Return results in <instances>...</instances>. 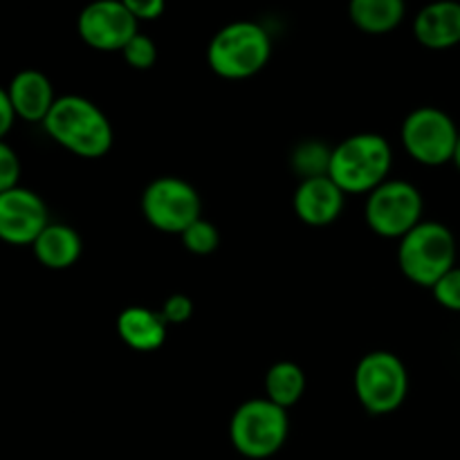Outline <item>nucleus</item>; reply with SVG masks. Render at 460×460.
Segmentation results:
<instances>
[{
	"label": "nucleus",
	"mask_w": 460,
	"mask_h": 460,
	"mask_svg": "<svg viewBox=\"0 0 460 460\" xmlns=\"http://www.w3.org/2000/svg\"><path fill=\"white\" fill-rule=\"evenodd\" d=\"M43 128L58 146L79 157H102L112 146V126L106 112L79 94L57 97Z\"/></svg>",
	"instance_id": "obj_1"
},
{
	"label": "nucleus",
	"mask_w": 460,
	"mask_h": 460,
	"mask_svg": "<svg viewBox=\"0 0 460 460\" xmlns=\"http://www.w3.org/2000/svg\"><path fill=\"white\" fill-rule=\"evenodd\" d=\"M394 151L377 133H358L332 148L328 178L344 193H371L389 180Z\"/></svg>",
	"instance_id": "obj_2"
},
{
	"label": "nucleus",
	"mask_w": 460,
	"mask_h": 460,
	"mask_svg": "<svg viewBox=\"0 0 460 460\" xmlns=\"http://www.w3.org/2000/svg\"><path fill=\"white\" fill-rule=\"evenodd\" d=\"M270 34L252 21H236L218 30L207 48L209 67L223 79L241 81L259 75L270 61Z\"/></svg>",
	"instance_id": "obj_3"
},
{
	"label": "nucleus",
	"mask_w": 460,
	"mask_h": 460,
	"mask_svg": "<svg viewBox=\"0 0 460 460\" xmlns=\"http://www.w3.org/2000/svg\"><path fill=\"white\" fill-rule=\"evenodd\" d=\"M398 263L404 277L416 286L434 288L445 274L456 268V238L443 223H418L400 238Z\"/></svg>",
	"instance_id": "obj_4"
},
{
	"label": "nucleus",
	"mask_w": 460,
	"mask_h": 460,
	"mask_svg": "<svg viewBox=\"0 0 460 460\" xmlns=\"http://www.w3.org/2000/svg\"><path fill=\"white\" fill-rule=\"evenodd\" d=\"M288 431H290L288 409L279 407L268 398L243 402L229 422L234 447L247 460L274 456L286 445Z\"/></svg>",
	"instance_id": "obj_5"
},
{
	"label": "nucleus",
	"mask_w": 460,
	"mask_h": 460,
	"mask_svg": "<svg viewBox=\"0 0 460 460\" xmlns=\"http://www.w3.org/2000/svg\"><path fill=\"white\" fill-rule=\"evenodd\" d=\"M355 394L373 416L398 411L409 394V376L402 359L389 350L364 355L355 368Z\"/></svg>",
	"instance_id": "obj_6"
},
{
	"label": "nucleus",
	"mask_w": 460,
	"mask_h": 460,
	"mask_svg": "<svg viewBox=\"0 0 460 460\" xmlns=\"http://www.w3.org/2000/svg\"><path fill=\"white\" fill-rule=\"evenodd\" d=\"M402 146L418 164L443 166L454 162L460 130L452 117L436 106H420L404 119Z\"/></svg>",
	"instance_id": "obj_7"
},
{
	"label": "nucleus",
	"mask_w": 460,
	"mask_h": 460,
	"mask_svg": "<svg viewBox=\"0 0 460 460\" xmlns=\"http://www.w3.org/2000/svg\"><path fill=\"white\" fill-rule=\"evenodd\" d=\"M364 216L377 236L402 238L422 223V196L407 180H386L368 193Z\"/></svg>",
	"instance_id": "obj_8"
},
{
	"label": "nucleus",
	"mask_w": 460,
	"mask_h": 460,
	"mask_svg": "<svg viewBox=\"0 0 460 460\" xmlns=\"http://www.w3.org/2000/svg\"><path fill=\"white\" fill-rule=\"evenodd\" d=\"M202 202L196 187L187 180L164 175L144 189L142 214L148 223L164 234H182L200 218Z\"/></svg>",
	"instance_id": "obj_9"
},
{
	"label": "nucleus",
	"mask_w": 460,
	"mask_h": 460,
	"mask_svg": "<svg viewBox=\"0 0 460 460\" xmlns=\"http://www.w3.org/2000/svg\"><path fill=\"white\" fill-rule=\"evenodd\" d=\"M76 31L88 48L102 52H121L137 34V18L121 0H93L81 9Z\"/></svg>",
	"instance_id": "obj_10"
},
{
	"label": "nucleus",
	"mask_w": 460,
	"mask_h": 460,
	"mask_svg": "<svg viewBox=\"0 0 460 460\" xmlns=\"http://www.w3.org/2000/svg\"><path fill=\"white\" fill-rule=\"evenodd\" d=\"M49 225L48 205L39 193L13 187L0 193V241L7 245H34Z\"/></svg>",
	"instance_id": "obj_11"
},
{
	"label": "nucleus",
	"mask_w": 460,
	"mask_h": 460,
	"mask_svg": "<svg viewBox=\"0 0 460 460\" xmlns=\"http://www.w3.org/2000/svg\"><path fill=\"white\" fill-rule=\"evenodd\" d=\"M346 193L328 175L305 178L295 191V214L313 227H323L340 218Z\"/></svg>",
	"instance_id": "obj_12"
},
{
	"label": "nucleus",
	"mask_w": 460,
	"mask_h": 460,
	"mask_svg": "<svg viewBox=\"0 0 460 460\" xmlns=\"http://www.w3.org/2000/svg\"><path fill=\"white\" fill-rule=\"evenodd\" d=\"M418 43L429 49H449L460 43V3L436 0L425 4L413 21Z\"/></svg>",
	"instance_id": "obj_13"
},
{
	"label": "nucleus",
	"mask_w": 460,
	"mask_h": 460,
	"mask_svg": "<svg viewBox=\"0 0 460 460\" xmlns=\"http://www.w3.org/2000/svg\"><path fill=\"white\" fill-rule=\"evenodd\" d=\"M7 94L16 117L25 121H40L43 124L48 112L52 111L54 85L40 70H21L12 76L7 85Z\"/></svg>",
	"instance_id": "obj_14"
},
{
	"label": "nucleus",
	"mask_w": 460,
	"mask_h": 460,
	"mask_svg": "<svg viewBox=\"0 0 460 460\" xmlns=\"http://www.w3.org/2000/svg\"><path fill=\"white\" fill-rule=\"evenodd\" d=\"M166 326L160 313L142 308V305H130L117 317V332L121 341L139 353H151L157 350L166 340Z\"/></svg>",
	"instance_id": "obj_15"
},
{
	"label": "nucleus",
	"mask_w": 460,
	"mask_h": 460,
	"mask_svg": "<svg viewBox=\"0 0 460 460\" xmlns=\"http://www.w3.org/2000/svg\"><path fill=\"white\" fill-rule=\"evenodd\" d=\"M81 236L70 225L49 223L36 238L31 250L36 261L48 270H67L79 261L81 256Z\"/></svg>",
	"instance_id": "obj_16"
},
{
	"label": "nucleus",
	"mask_w": 460,
	"mask_h": 460,
	"mask_svg": "<svg viewBox=\"0 0 460 460\" xmlns=\"http://www.w3.org/2000/svg\"><path fill=\"white\" fill-rule=\"evenodd\" d=\"M404 0H350L349 16L367 34H386L402 22Z\"/></svg>",
	"instance_id": "obj_17"
},
{
	"label": "nucleus",
	"mask_w": 460,
	"mask_h": 460,
	"mask_svg": "<svg viewBox=\"0 0 460 460\" xmlns=\"http://www.w3.org/2000/svg\"><path fill=\"white\" fill-rule=\"evenodd\" d=\"M305 376L304 368L295 362H277L270 367L265 376V398L272 400L274 404L283 409H290L292 404L304 398Z\"/></svg>",
	"instance_id": "obj_18"
},
{
	"label": "nucleus",
	"mask_w": 460,
	"mask_h": 460,
	"mask_svg": "<svg viewBox=\"0 0 460 460\" xmlns=\"http://www.w3.org/2000/svg\"><path fill=\"white\" fill-rule=\"evenodd\" d=\"M331 153L323 144L319 142H304L295 151L292 164L296 173L305 178H317V175H328V164H331Z\"/></svg>",
	"instance_id": "obj_19"
},
{
	"label": "nucleus",
	"mask_w": 460,
	"mask_h": 460,
	"mask_svg": "<svg viewBox=\"0 0 460 460\" xmlns=\"http://www.w3.org/2000/svg\"><path fill=\"white\" fill-rule=\"evenodd\" d=\"M180 236H182L184 247H187V250L196 256L211 254V252H214L220 243L216 225H211L209 220H205V218H198L196 223L189 225V227L184 229Z\"/></svg>",
	"instance_id": "obj_20"
},
{
	"label": "nucleus",
	"mask_w": 460,
	"mask_h": 460,
	"mask_svg": "<svg viewBox=\"0 0 460 460\" xmlns=\"http://www.w3.org/2000/svg\"><path fill=\"white\" fill-rule=\"evenodd\" d=\"M121 54H124L126 63H128L130 67H135V70H148V67L155 66L157 61V48L155 43H153V39L146 34H139V31L126 43Z\"/></svg>",
	"instance_id": "obj_21"
},
{
	"label": "nucleus",
	"mask_w": 460,
	"mask_h": 460,
	"mask_svg": "<svg viewBox=\"0 0 460 460\" xmlns=\"http://www.w3.org/2000/svg\"><path fill=\"white\" fill-rule=\"evenodd\" d=\"M431 292H434V299L438 301L443 308L452 310V313H460V268L458 265L449 270V272L445 274L434 288H431Z\"/></svg>",
	"instance_id": "obj_22"
},
{
	"label": "nucleus",
	"mask_w": 460,
	"mask_h": 460,
	"mask_svg": "<svg viewBox=\"0 0 460 460\" xmlns=\"http://www.w3.org/2000/svg\"><path fill=\"white\" fill-rule=\"evenodd\" d=\"M18 180H21V160L16 151L3 139L0 142V193L18 187Z\"/></svg>",
	"instance_id": "obj_23"
},
{
	"label": "nucleus",
	"mask_w": 460,
	"mask_h": 460,
	"mask_svg": "<svg viewBox=\"0 0 460 460\" xmlns=\"http://www.w3.org/2000/svg\"><path fill=\"white\" fill-rule=\"evenodd\" d=\"M160 314L166 323H184L191 319L193 304L187 295H171L162 305Z\"/></svg>",
	"instance_id": "obj_24"
},
{
	"label": "nucleus",
	"mask_w": 460,
	"mask_h": 460,
	"mask_svg": "<svg viewBox=\"0 0 460 460\" xmlns=\"http://www.w3.org/2000/svg\"><path fill=\"white\" fill-rule=\"evenodd\" d=\"M124 7L139 21H155L164 13L166 0H121Z\"/></svg>",
	"instance_id": "obj_25"
},
{
	"label": "nucleus",
	"mask_w": 460,
	"mask_h": 460,
	"mask_svg": "<svg viewBox=\"0 0 460 460\" xmlns=\"http://www.w3.org/2000/svg\"><path fill=\"white\" fill-rule=\"evenodd\" d=\"M13 121H16V112H13L12 99H9L7 88L0 85V142L7 137V133L12 130Z\"/></svg>",
	"instance_id": "obj_26"
},
{
	"label": "nucleus",
	"mask_w": 460,
	"mask_h": 460,
	"mask_svg": "<svg viewBox=\"0 0 460 460\" xmlns=\"http://www.w3.org/2000/svg\"><path fill=\"white\" fill-rule=\"evenodd\" d=\"M454 164H456L458 171H460V137H458V144H456V153H454Z\"/></svg>",
	"instance_id": "obj_27"
}]
</instances>
